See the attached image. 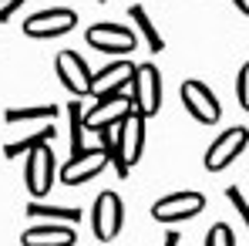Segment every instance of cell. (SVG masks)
Instances as JSON below:
<instances>
[{"label":"cell","mask_w":249,"mask_h":246,"mask_svg":"<svg viewBox=\"0 0 249 246\" xmlns=\"http://www.w3.org/2000/svg\"><path fill=\"white\" fill-rule=\"evenodd\" d=\"M142 152H145V115L128 112L122 118V125L115 128V152H111L115 175L118 179H128L131 165L142 162Z\"/></svg>","instance_id":"6da1fadb"},{"label":"cell","mask_w":249,"mask_h":246,"mask_svg":"<svg viewBox=\"0 0 249 246\" xmlns=\"http://www.w3.org/2000/svg\"><path fill=\"white\" fill-rule=\"evenodd\" d=\"M68 118H71V155H81L84 149V108L81 101H71L68 105Z\"/></svg>","instance_id":"d6986e66"},{"label":"cell","mask_w":249,"mask_h":246,"mask_svg":"<svg viewBox=\"0 0 249 246\" xmlns=\"http://www.w3.org/2000/svg\"><path fill=\"white\" fill-rule=\"evenodd\" d=\"M236 98H239V108L249 112V61L239 68V75H236Z\"/></svg>","instance_id":"7402d4cb"},{"label":"cell","mask_w":249,"mask_h":246,"mask_svg":"<svg viewBox=\"0 0 249 246\" xmlns=\"http://www.w3.org/2000/svg\"><path fill=\"white\" fill-rule=\"evenodd\" d=\"M54 179H57V165H54V152L51 145H41L34 152H27V162H24V186L34 199H44L51 189H54Z\"/></svg>","instance_id":"8992f818"},{"label":"cell","mask_w":249,"mask_h":246,"mask_svg":"<svg viewBox=\"0 0 249 246\" xmlns=\"http://www.w3.org/2000/svg\"><path fill=\"white\" fill-rule=\"evenodd\" d=\"M74 229L64 226V223H41V226H31L24 229L20 243L24 246H74Z\"/></svg>","instance_id":"5bb4252c"},{"label":"cell","mask_w":249,"mask_h":246,"mask_svg":"<svg viewBox=\"0 0 249 246\" xmlns=\"http://www.w3.org/2000/svg\"><path fill=\"white\" fill-rule=\"evenodd\" d=\"M226 199L232 203V209L239 212V219L246 223V229H249V199L243 196V189H239V186H229V189H226Z\"/></svg>","instance_id":"44dd1931"},{"label":"cell","mask_w":249,"mask_h":246,"mask_svg":"<svg viewBox=\"0 0 249 246\" xmlns=\"http://www.w3.org/2000/svg\"><path fill=\"white\" fill-rule=\"evenodd\" d=\"M131 75H135V61H128V57H115V61L105 64L98 75H91V95H94V98L122 95V91L131 88Z\"/></svg>","instance_id":"4fadbf2b"},{"label":"cell","mask_w":249,"mask_h":246,"mask_svg":"<svg viewBox=\"0 0 249 246\" xmlns=\"http://www.w3.org/2000/svg\"><path fill=\"white\" fill-rule=\"evenodd\" d=\"M128 112H135V105H131V95H128V91H122V95H108V98H98V101L84 112V128H88V132L118 128Z\"/></svg>","instance_id":"30bf717a"},{"label":"cell","mask_w":249,"mask_h":246,"mask_svg":"<svg viewBox=\"0 0 249 246\" xmlns=\"http://www.w3.org/2000/svg\"><path fill=\"white\" fill-rule=\"evenodd\" d=\"M54 71H57V81L64 84L74 98H88L91 95V68L78 51H61L54 57Z\"/></svg>","instance_id":"7c38bea8"},{"label":"cell","mask_w":249,"mask_h":246,"mask_svg":"<svg viewBox=\"0 0 249 246\" xmlns=\"http://www.w3.org/2000/svg\"><path fill=\"white\" fill-rule=\"evenodd\" d=\"M182 105H185V112L196 122H202V125H215L222 118V101L215 98V91L206 81H196V78L182 81Z\"/></svg>","instance_id":"52a82bcc"},{"label":"cell","mask_w":249,"mask_h":246,"mask_svg":"<svg viewBox=\"0 0 249 246\" xmlns=\"http://www.w3.org/2000/svg\"><path fill=\"white\" fill-rule=\"evenodd\" d=\"M27 216L37 219V223H64V226L81 223V209L78 206H51V203H37V199L27 206Z\"/></svg>","instance_id":"9a60e30c"},{"label":"cell","mask_w":249,"mask_h":246,"mask_svg":"<svg viewBox=\"0 0 249 246\" xmlns=\"http://www.w3.org/2000/svg\"><path fill=\"white\" fill-rule=\"evenodd\" d=\"M246 145H249V132L243 125H232V128H226L222 135L212 138V145L206 149V159L202 162H206L209 172H222V169H229V165L246 152Z\"/></svg>","instance_id":"5b68a950"},{"label":"cell","mask_w":249,"mask_h":246,"mask_svg":"<svg viewBox=\"0 0 249 246\" xmlns=\"http://www.w3.org/2000/svg\"><path fill=\"white\" fill-rule=\"evenodd\" d=\"M232 3H236L239 14H246V17H249V0H232Z\"/></svg>","instance_id":"d4e9b609"},{"label":"cell","mask_w":249,"mask_h":246,"mask_svg":"<svg viewBox=\"0 0 249 246\" xmlns=\"http://www.w3.org/2000/svg\"><path fill=\"white\" fill-rule=\"evenodd\" d=\"M78 27V14L71 7H47V10H34L24 20V34L34 41H51V38H64L68 31Z\"/></svg>","instance_id":"3957f363"},{"label":"cell","mask_w":249,"mask_h":246,"mask_svg":"<svg viewBox=\"0 0 249 246\" xmlns=\"http://www.w3.org/2000/svg\"><path fill=\"white\" fill-rule=\"evenodd\" d=\"M206 209V196L202 192H168L162 199H155L152 206V219L162 226H175L185 219H196Z\"/></svg>","instance_id":"277c9868"},{"label":"cell","mask_w":249,"mask_h":246,"mask_svg":"<svg viewBox=\"0 0 249 246\" xmlns=\"http://www.w3.org/2000/svg\"><path fill=\"white\" fill-rule=\"evenodd\" d=\"M111 165V155L101 149V145H94V149H84L81 155H71L68 162L61 165V182L64 186H81L88 179H94V175H101L105 169Z\"/></svg>","instance_id":"8fae6325"},{"label":"cell","mask_w":249,"mask_h":246,"mask_svg":"<svg viewBox=\"0 0 249 246\" xmlns=\"http://www.w3.org/2000/svg\"><path fill=\"white\" fill-rule=\"evenodd\" d=\"M122 223H124V206L118 192H101L94 199V209H91V229L101 243H111L118 233H122Z\"/></svg>","instance_id":"9c48e42d"},{"label":"cell","mask_w":249,"mask_h":246,"mask_svg":"<svg viewBox=\"0 0 249 246\" xmlns=\"http://www.w3.org/2000/svg\"><path fill=\"white\" fill-rule=\"evenodd\" d=\"M84 41L91 44L94 51H105V54H115V57H124V54H131V51L138 47L135 31H128L122 24H111V20L91 24V27L84 31Z\"/></svg>","instance_id":"ba28073f"},{"label":"cell","mask_w":249,"mask_h":246,"mask_svg":"<svg viewBox=\"0 0 249 246\" xmlns=\"http://www.w3.org/2000/svg\"><path fill=\"white\" fill-rule=\"evenodd\" d=\"M3 3H7V0H0V7H3Z\"/></svg>","instance_id":"4316f807"},{"label":"cell","mask_w":249,"mask_h":246,"mask_svg":"<svg viewBox=\"0 0 249 246\" xmlns=\"http://www.w3.org/2000/svg\"><path fill=\"white\" fill-rule=\"evenodd\" d=\"M178 243H182L178 229H165V240H162V246H178Z\"/></svg>","instance_id":"cb8c5ba5"},{"label":"cell","mask_w":249,"mask_h":246,"mask_svg":"<svg viewBox=\"0 0 249 246\" xmlns=\"http://www.w3.org/2000/svg\"><path fill=\"white\" fill-rule=\"evenodd\" d=\"M206 246H236V236H232V229L226 223H215L206 233Z\"/></svg>","instance_id":"ffe728a7"},{"label":"cell","mask_w":249,"mask_h":246,"mask_svg":"<svg viewBox=\"0 0 249 246\" xmlns=\"http://www.w3.org/2000/svg\"><path fill=\"white\" fill-rule=\"evenodd\" d=\"M128 95H131V105H135L138 115H145V118L159 115V108H162V75H159V68L145 64V61L135 64Z\"/></svg>","instance_id":"7a4b0ae2"},{"label":"cell","mask_w":249,"mask_h":246,"mask_svg":"<svg viewBox=\"0 0 249 246\" xmlns=\"http://www.w3.org/2000/svg\"><path fill=\"white\" fill-rule=\"evenodd\" d=\"M98 3H111V0H98Z\"/></svg>","instance_id":"484cf974"},{"label":"cell","mask_w":249,"mask_h":246,"mask_svg":"<svg viewBox=\"0 0 249 246\" xmlns=\"http://www.w3.org/2000/svg\"><path fill=\"white\" fill-rule=\"evenodd\" d=\"M24 3H27V0H7V3L0 7V24H7V20H10V17H14Z\"/></svg>","instance_id":"603a6c76"},{"label":"cell","mask_w":249,"mask_h":246,"mask_svg":"<svg viewBox=\"0 0 249 246\" xmlns=\"http://www.w3.org/2000/svg\"><path fill=\"white\" fill-rule=\"evenodd\" d=\"M128 17L135 20V27H138V34H142V41L148 44V51H152V54H162V51H165V38L159 34V27L152 24L148 10H145L142 3H131V7H128Z\"/></svg>","instance_id":"2e32d148"},{"label":"cell","mask_w":249,"mask_h":246,"mask_svg":"<svg viewBox=\"0 0 249 246\" xmlns=\"http://www.w3.org/2000/svg\"><path fill=\"white\" fill-rule=\"evenodd\" d=\"M54 135H57V128H54V125H44V128H37L34 135H24V138H17V142H10V145H3V155H7V159L27 155V152L41 149V145H47V142H54Z\"/></svg>","instance_id":"e0dca14e"},{"label":"cell","mask_w":249,"mask_h":246,"mask_svg":"<svg viewBox=\"0 0 249 246\" xmlns=\"http://www.w3.org/2000/svg\"><path fill=\"white\" fill-rule=\"evenodd\" d=\"M61 108L57 105H34V108H7L3 112V122L17 125V122H34V118H54Z\"/></svg>","instance_id":"ac0fdd59"}]
</instances>
